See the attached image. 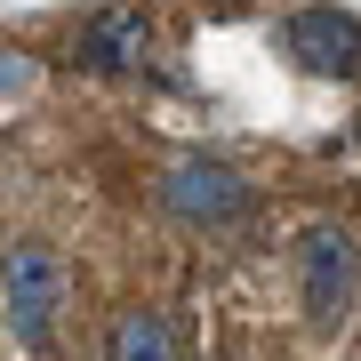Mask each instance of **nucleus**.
<instances>
[{
	"label": "nucleus",
	"mask_w": 361,
	"mask_h": 361,
	"mask_svg": "<svg viewBox=\"0 0 361 361\" xmlns=\"http://www.w3.org/2000/svg\"><path fill=\"white\" fill-rule=\"evenodd\" d=\"M104 361H177V329H169L153 305H137V313H121V322H113Z\"/></svg>",
	"instance_id": "nucleus-6"
},
{
	"label": "nucleus",
	"mask_w": 361,
	"mask_h": 361,
	"mask_svg": "<svg viewBox=\"0 0 361 361\" xmlns=\"http://www.w3.org/2000/svg\"><path fill=\"white\" fill-rule=\"evenodd\" d=\"M281 49L297 56L305 73H361V25L345 8H329V0H313V8H297L289 25H281Z\"/></svg>",
	"instance_id": "nucleus-2"
},
{
	"label": "nucleus",
	"mask_w": 361,
	"mask_h": 361,
	"mask_svg": "<svg viewBox=\"0 0 361 361\" xmlns=\"http://www.w3.org/2000/svg\"><path fill=\"white\" fill-rule=\"evenodd\" d=\"M80 56L104 73H129L153 56V25H145V8H97L89 25H80Z\"/></svg>",
	"instance_id": "nucleus-5"
},
{
	"label": "nucleus",
	"mask_w": 361,
	"mask_h": 361,
	"mask_svg": "<svg viewBox=\"0 0 361 361\" xmlns=\"http://www.w3.org/2000/svg\"><path fill=\"white\" fill-rule=\"evenodd\" d=\"M353 289H361V249L345 225H313L297 241V297H305V322L313 329H337L353 313Z\"/></svg>",
	"instance_id": "nucleus-1"
},
{
	"label": "nucleus",
	"mask_w": 361,
	"mask_h": 361,
	"mask_svg": "<svg viewBox=\"0 0 361 361\" xmlns=\"http://www.w3.org/2000/svg\"><path fill=\"white\" fill-rule=\"evenodd\" d=\"M161 201L177 209L185 225H233L249 209V185H241V169H225V161H177L169 185H161Z\"/></svg>",
	"instance_id": "nucleus-3"
},
{
	"label": "nucleus",
	"mask_w": 361,
	"mask_h": 361,
	"mask_svg": "<svg viewBox=\"0 0 361 361\" xmlns=\"http://www.w3.org/2000/svg\"><path fill=\"white\" fill-rule=\"evenodd\" d=\"M353 137H361V121H353Z\"/></svg>",
	"instance_id": "nucleus-7"
},
{
	"label": "nucleus",
	"mask_w": 361,
	"mask_h": 361,
	"mask_svg": "<svg viewBox=\"0 0 361 361\" xmlns=\"http://www.w3.org/2000/svg\"><path fill=\"white\" fill-rule=\"evenodd\" d=\"M49 322H56V265H49V249L16 241L8 249V337L49 345Z\"/></svg>",
	"instance_id": "nucleus-4"
}]
</instances>
